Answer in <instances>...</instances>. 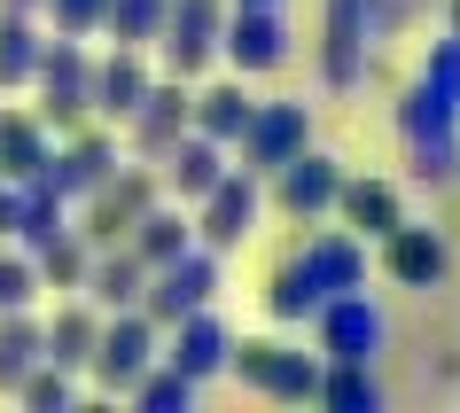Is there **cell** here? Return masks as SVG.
<instances>
[{
	"instance_id": "cell-1",
	"label": "cell",
	"mask_w": 460,
	"mask_h": 413,
	"mask_svg": "<svg viewBox=\"0 0 460 413\" xmlns=\"http://www.w3.org/2000/svg\"><path fill=\"white\" fill-rule=\"evenodd\" d=\"M398 133L421 180H460V101H445L429 78H413L398 101Z\"/></svg>"
},
{
	"instance_id": "cell-2",
	"label": "cell",
	"mask_w": 460,
	"mask_h": 413,
	"mask_svg": "<svg viewBox=\"0 0 460 413\" xmlns=\"http://www.w3.org/2000/svg\"><path fill=\"white\" fill-rule=\"evenodd\" d=\"M226 374H243V390L273 398V406H305L320 390V351L305 343H281V336H250L226 351Z\"/></svg>"
},
{
	"instance_id": "cell-3",
	"label": "cell",
	"mask_w": 460,
	"mask_h": 413,
	"mask_svg": "<svg viewBox=\"0 0 460 413\" xmlns=\"http://www.w3.org/2000/svg\"><path fill=\"white\" fill-rule=\"evenodd\" d=\"M31 86H40V125L78 133V125L94 118V55H86V40H63V31H55L48 48H40Z\"/></svg>"
},
{
	"instance_id": "cell-4",
	"label": "cell",
	"mask_w": 460,
	"mask_h": 413,
	"mask_svg": "<svg viewBox=\"0 0 460 413\" xmlns=\"http://www.w3.org/2000/svg\"><path fill=\"white\" fill-rule=\"evenodd\" d=\"M188 211H195V242L226 258V250H243L250 234H258V211H266V188H258V171L226 164V171H218V188H211V195H195Z\"/></svg>"
},
{
	"instance_id": "cell-5",
	"label": "cell",
	"mask_w": 460,
	"mask_h": 413,
	"mask_svg": "<svg viewBox=\"0 0 460 413\" xmlns=\"http://www.w3.org/2000/svg\"><path fill=\"white\" fill-rule=\"evenodd\" d=\"M218 24H226V0H164V31H156V63L164 78H203L218 63Z\"/></svg>"
},
{
	"instance_id": "cell-6",
	"label": "cell",
	"mask_w": 460,
	"mask_h": 413,
	"mask_svg": "<svg viewBox=\"0 0 460 413\" xmlns=\"http://www.w3.org/2000/svg\"><path fill=\"white\" fill-rule=\"evenodd\" d=\"M156 359V320L141 312V304H125V312H102V336H94V359H86V374H94L102 398H125V390L141 382V366Z\"/></svg>"
},
{
	"instance_id": "cell-7",
	"label": "cell",
	"mask_w": 460,
	"mask_h": 413,
	"mask_svg": "<svg viewBox=\"0 0 460 413\" xmlns=\"http://www.w3.org/2000/svg\"><path fill=\"white\" fill-rule=\"evenodd\" d=\"M211 296H218V250L188 242V250H180V258H164V266L148 273V289H141V312L156 320V328H172V320L203 312Z\"/></svg>"
},
{
	"instance_id": "cell-8",
	"label": "cell",
	"mask_w": 460,
	"mask_h": 413,
	"mask_svg": "<svg viewBox=\"0 0 460 413\" xmlns=\"http://www.w3.org/2000/svg\"><path fill=\"white\" fill-rule=\"evenodd\" d=\"M313 336H320V359H359V366H375L383 359V343H390V320H383V304L367 289H343V296H328L313 312Z\"/></svg>"
},
{
	"instance_id": "cell-9",
	"label": "cell",
	"mask_w": 460,
	"mask_h": 413,
	"mask_svg": "<svg viewBox=\"0 0 460 413\" xmlns=\"http://www.w3.org/2000/svg\"><path fill=\"white\" fill-rule=\"evenodd\" d=\"M156 195H164V180H156V171H148L141 156H133V164H118V171H110V180H102L94 195H86V226H78V234H86L94 250L125 242V234H133V219H141V211L156 203Z\"/></svg>"
},
{
	"instance_id": "cell-10",
	"label": "cell",
	"mask_w": 460,
	"mask_h": 413,
	"mask_svg": "<svg viewBox=\"0 0 460 413\" xmlns=\"http://www.w3.org/2000/svg\"><path fill=\"white\" fill-rule=\"evenodd\" d=\"M296 148H313V101H258L243 125V141L226 148V156H243V171H281Z\"/></svg>"
},
{
	"instance_id": "cell-11",
	"label": "cell",
	"mask_w": 460,
	"mask_h": 413,
	"mask_svg": "<svg viewBox=\"0 0 460 413\" xmlns=\"http://www.w3.org/2000/svg\"><path fill=\"white\" fill-rule=\"evenodd\" d=\"M218 55L234 63V78H266L289 63V24H281V8H226V24H218Z\"/></svg>"
},
{
	"instance_id": "cell-12",
	"label": "cell",
	"mask_w": 460,
	"mask_h": 413,
	"mask_svg": "<svg viewBox=\"0 0 460 413\" xmlns=\"http://www.w3.org/2000/svg\"><path fill=\"white\" fill-rule=\"evenodd\" d=\"M273 180V211L281 219H296V226H313V219H328L336 211V188H343V164L336 156H320V148H296L281 171H266Z\"/></svg>"
},
{
	"instance_id": "cell-13",
	"label": "cell",
	"mask_w": 460,
	"mask_h": 413,
	"mask_svg": "<svg viewBox=\"0 0 460 413\" xmlns=\"http://www.w3.org/2000/svg\"><path fill=\"white\" fill-rule=\"evenodd\" d=\"M188 125H195V86H188V78H156V86L141 94V110L125 118V133H133V156H141V164H156V156H164Z\"/></svg>"
},
{
	"instance_id": "cell-14",
	"label": "cell",
	"mask_w": 460,
	"mask_h": 413,
	"mask_svg": "<svg viewBox=\"0 0 460 413\" xmlns=\"http://www.w3.org/2000/svg\"><path fill=\"white\" fill-rule=\"evenodd\" d=\"M226 351H234V336H226V320H218L211 304H203V312H188V320H172L164 343H156V359L180 366L195 390L211 382V374H226Z\"/></svg>"
},
{
	"instance_id": "cell-15",
	"label": "cell",
	"mask_w": 460,
	"mask_h": 413,
	"mask_svg": "<svg viewBox=\"0 0 460 413\" xmlns=\"http://www.w3.org/2000/svg\"><path fill=\"white\" fill-rule=\"evenodd\" d=\"M110 171H118V141H110V133H86V125H78V133H71V148H48L40 180H48V188L63 195V203H86V195H94L102 180H110Z\"/></svg>"
},
{
	"instance_id": "cell-16",
	"label": "cell",
	"mask_w": 460,
	"mask_h": 413,
	"mask_svg": "<svg viewBox=\"0 0 460 413\" xmlns=\"http://www.w3.org/2000/svg\"><path fill=\"white\" fill-rule=\"evenodd\" d=\"M156 164H164L156 180L172 188V203H195V195L218 188V171H226V141H211V133H195V125H188V133H180Z\"/></svg>"
},
{
	"instance_id": "cell-17",
	"label": "cell",
	"mask_w": 460,
	"mask_h": 413,
	"mask_svg": "<svg viewBox=\"0 0 460 413\" xmlns=\"http://www.w3.org/2000/svg\"><path fill=\"white\" fill-rule=\"evenodd\" d=\"M156 86V71H148V48H110L94 63V118L125 125L133 110H141V94Z\"/></svg>"
},
{
	"instance_id": "cell-18",
	"label": "cell",
	"mask_w": 460,
	"mask_h": 413,
	"mask_svg": "<svg viewBox=\"0 0 460 413\" xmlns=\"http://www.w3.org/2000/svg\"><path fill=\"white\" fill-rule=\"evenodd\" d=\"M383 266H390V281L398 289H437L445 281V234L437 226H390L383 234Z\"/></svg>"
},
{
	"instance_id": "cell-19",
	"label": "cell",
	"mask_w": 460,
	"mask_h": 413,
	"mask_svg": "<svg viewBox=\"0 0 460 413\" xmlns=\"http://www.w3.org/2000/svg\"><path fill=\"white\" fill-rule=\"evenodd\" d=\"M296 258H305V273L320 281V296L367 289V242L351 234V226H328V234H313V242L296 250Z\"/></svg>"
},
{
	"instance_id": "cell-20",
	"label": "cell",
	"mask_w": 460,
	"mask_h": 413,
	"mask_svg": "<svg viewBox=\"0 0 460 413\" xmlns=\"http://www.w3.org/2000/svg\"><path fill=\"white\" fill-rule=\"evenodd\" d=\"M94 336H102V312L86 304V296H71V304H55V320H40V359L71 366V374H86V359H94Z\"/></svg>"
},
{
	"instance_id": "cell-21",
	"label": "cell",
	"mask_w": 460,
	"mask_h": 413,
	"mask_svg": "<svg viewBox=\"0 0 460 413\" xmlns=\"http://www.w3.org/2000/svg\"><path fill=\"white\" fill-rule=\"evenodd\" d=\"M188 242H195V219H188V203H164V195H156V203H148L141 219H133V234H125V250H133V258H141L148 273L164 266V258H180Z\"/></svg>"
},
{
	"instance_id": "cell-22",
	"label": "cell",
	"mask_w": 460,
	"mask_h": 413,
	"mask_svg": "<svg viewBox=\"0 0 460 413\" xmlns=\"http://www.w3.org/2000/svg\"><path fill=\"white\" fill-rule=\"evenodd\" d=\"M328 86H359V71H367V0H328Z\"/></svg>"
},
{
	"instance_id": "cell-23",
	"label": "cell",
	"mask_w": 460,
	"mask_h": 413,
	"mask_svg": "<svg viewBox=\"0 0 460 413\" xmlns=\"http://www.w3.org/2000/svg\"><path fill=\"white\" fill-rule=\"evenodd\" d=\"M141 289H148V266L125 242H110L94 266H86V289H78V296H86L94 312H125V304H141Z\"/></svg>"
},
{
	"instance_id": "cell-24",
	"label": "cell",
	"mask_w": 460,
	"mask_h": 413,
	"mask_svg": "<svg viewBox=\"0 0 460 413\" xmlns=\"http://www.w3.org/2000/svg\"><path fill=\"white\" fill-rule=\"evenodd\" d=\"M336 219L351 226L359 242H383L406 211H398V188H390V180H343L336 188Z\"/></svg>"
},
{
	"instance_id": "cell-25",
	"label": "cell",
	"mask_w": 460,
	"mask_h": 413,
	"mask_svg": "<svg viewBox=\"0 0 460 413\" xmlns=\"http://www.w3.org/2000/svg\"><path fill=\"white\" fill-rule=\"evenodd\" d=\"M48 125H40V110H0V180H40V164H48Z\"/></svg>"
},
{
	"instance_id": "cell-26",
	"label": "cell",
	"mask_w": 460,
	"mask_h": 413,
	"mask_svg": "<svg viewBox=\"0 0 460 413\" xmlns=\"http://www.w3.org/2000/svg\"><path fill=\"white\" fill-rule=\"evenodd\" d=\"M313 398L336 406V413H383V382H375V366H359V359H320Z\"/></svg>"
},
{
	"instance_id": "cell-27",
	"label": "cell",
	"mask_w": 460,
	"mask_h": 413,
	"mask_svg": "<svg viewBox=\"0 0 460 413\" xmlns=\"http://www.w3.org/2000/svg\"><path fill=\"white\" fill-rule=\"evenodd\" d=\"M40 48H48V31L31 24V8H8L0 0V86H31Z\"/></svg>"
},
{
	"instance_id": "cell-28",
	"label": "cell",
	"mask_w": 460,
	"mask_h": 413,
	"mask_svg": "<svg viewBox=\"0 0 460 413\" xmlns=\"http://www.w3.org/2000/svg\"><path fill=\"white\" fill-rule=\"evenodd\" d=\"M250 110H258V101H250V86L243 78H218V86H203V94H195V133H211V141H243V125H250Z\"/></svg>"
},
{
	"instance_id": "cell-29",
	"label": "cell",
	"mask_w": 460,
	"mask_h": 413,
	"mask_svg": "<svg viewBox=\"0 0 460 413\" xmlns=\"http://www.w3.org/2000/svg\"><path fill=\"white\" fill-rule=\"evenodd\" d=\"M320 304H328V296H320V281L305 273V258H281V266H273V281H266V312L281 320V328H305Z\"/></svg>"
},
{
	"instance_id": "cell-30",
	"label": "cell",
	"mask_w": 460,
	"mask_h": 413,
	"mask_svg": "<svg viewBox=\"0 0 460 413\" xmlns=\"http://www.w3.org/2000/svg\"><path fill=\"white\" fill-rule=\"evenodd\" d=\"M31 266H40V289H63V296H78L86 289V266H94V242L78 234V226H63L48 250H31Z\"/></svg>"
},
{
	"instance_id": "cell-31",
	"label": "cell",
	"mask_w": 460,
	"mask_h": 413,
	"mask_svg": "<svg viewBox=\"0 0 460 413\" xmlns=\"http://www.w3.org/2000/svg\"><path fill=\"white\" fill-rule=\"evenodd\" d=\"M31 366H40V320L31 312H0V398H16Z\"/></svg>"
},
{
	"instance_id": "cell-32",
	"label": "cell",
	"mask_w": 460,
	"mask_h": 413,
	"mask_svg": "<svg viewBox=\"0 0 460 413\" xmlns=\"http://www.w3.org/2000/svg\"><path fill=\"white\" fill-rule=\"evenodd\" d=\"M102 31H110L118 48H156V31H164V0H110V8H102Z\"/></svg>"
},
{
	"instance_id": "cell-33",
	"label": "cell",
	"mask_w": 460,
	"mask_h": 413,
	"mask_svg": "<svg viewBox=\"0 0 460 413\" xmlns=\"http://www.w3.org/2000/svg\"><path fill=\"white\" fill-rule=\"evenodd\" d=\"M133 406H148V413H180V406H195V382L180 374V366H164V359H148L141 366V382L125 390Z\"/></svg>"
},
{
	"instance_id": "cell-34",
	"label": "cell",
	"mask_w": 460,
	"mask_h": 413,
	"mask_svg": "<svg viewBox=\"0 0 460 413\" xmlns=\"http://www.w3.org/2000/svg\"><path fill=\"white\" fill-rule=\"evenodd\" d=\"M31 304H40V266H31V250L0 242V312H31Z\"/></svg>"
},
{
	"instance_id": "cell-35",
	"label": "cell",
	"mask_w": 460,
	"mask_h": 413,
	"mask_svg": "<svg viewBox=\"0 0 460 413\" xmlns=\"http://www.w3.org/2000/svg\"><path fill=\"white\" fill-rule=\"evenodd\" d=\"M16 398H24V406H40V413H48V406H71V398H78V382H71V366L40 359V366H31V374H24V382H16Z\"/></svg>"
},
{
	"instance_id": "cell-36",
	"label": "cell",
	"mask_w": 460,
	"mask_h": 413,
	"mask_svg": "<svg viewBox=\"0 0 460 413\" xmlns=\"http://www.w3.org/2000/svg\"><path fill=\"white\" fill-rule=\"evenodd\" d=\"M102 8H110V0H40L48 31H63V40H94V31H102Z\"/></svg>"
},
{
	"instance_id": "cell-37",
	"label": "cell",
	"mask_w": 460,
	"mask_h": 413,
	"mask_svg": "<svg viewBox=\"0 0 460 413\" xmlns=\"http://www.w3.org/2000/svg\"><path fill=\"white\" fill-rule=\"evenodd\" d=\"M421 78H429V86H437L445 101H460V31L429 48V63H421Z\"/></svg>"
},
{
	"instance_id": "cell-38",
	"label": "cell",
	"mask_w": 460,
	"mask_h": 413,
	"mask_svg": "<svg viewBox=\"0 0 460 413\" xmlns=\"http://www.w3.org/2000/svg\"><path fill=\"white\" fill-rule=\"evenodd\" d=\"M16 234V180H0V242Z\"/></svg>"
},
{
	"instance_id": "cell-39",
	"label": "cell",
	"mask_w": 460,
	"mask_h": 413,
	"mask_svg": "<svg viewBox=\"0 0 460 413\" xmlns=\"http://www.w3.org/2000/svg\"><path fill=\"white\" fill-rule=\"evenodd\" d=\"M226 8H281V0H226Z\"/></svg>"
},
{
	"instance_id": "cell-40",
	"label": "cell",
	"mask_w": 460,
	"mask_h": 413,
	"mask_svg": "<svg viewBox=\"0 0 460 413\" xmlns=\"http://www.w3.org/2000/svg\"><path fill=\"white\" fill-rule=\"evenodd\" d=\"M445 24H453V31H460V0H453V8H445Z\"/></svg>"
},
{
	"instance_id": "cell-41",
	"label": "cell",
	"mask_w": 460,
	"mask_h": 413,
	"mask_svg": "<svg viewBox=\"0 0 460 413\" xmlns=\"http://www.w3.org/2000/svg\"><path fill=\"white\" fill-rule=\"evenodd\" d=\"M8 8H40V0H8Z\"/></svg>"
}]
</instances>
